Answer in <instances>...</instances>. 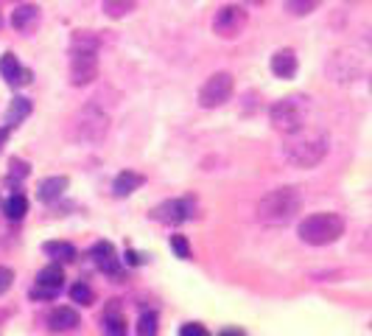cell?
I'll return each instance as SVG.
<instances>
[{
  "label": "cell",
  "mask_w": 372,
  "mask_h": 336,
  "mask_svg": "<svg viewBox=\"0 0 372 336\" xmlns=\"http://www.w3.org/2000/svg\"><path fill=\"white\" fill-rule=\"evenodd\" d=\"M233 90H235V79H233L230 73H213V76L199 87V107L216 109V107H222V104L230 101Z\"/></svg>",
  "instance_id": "obj_5"
},
{
  "label": "cell",
  "mask_w": 372,
  "mask_h": 336,
  "mask_svg": "<svg viewBox=\"0 0 372 336\" xmlns=\"http://www.w3.org/2000/svg\"><path fill=\"white\" fill-rule=\"evenodd\" d=\"M3 211H6V219L20 222V219H26V213H29V199H26L23 194H12V197L6 199V205H3Z\"/></svg>",
  "instance_id": "obj_21"
},
{
  "label": "cell",
  "mask_w": 372,
  "mask_h": 336,
  "mask_svg": "<svg viewBox=\"0 0 372 336\" xmlns=\"http://www.w3.org/2000/svg\"><path fill=\"white\" fill-rule=\"evenodd\" d=\"M191 202L188 199H165L162 205H157L151 211V219H157L160 224H168V227H176L182 224L185 219H191Z\"/></svg>",
  "instance_id": "obj_9"
},
{
  "label": "cell",
  "mask_w": 372,
  "mask_h": 336,
  "mask_svg": "<svg viewBox=\"0 0 372 336\" xmlns=\"http://www.w3.org/2000/svg\"><path fill=\"white\" fill-rule=\"evenodd\" d=\"M42 252L48 255V258H54L56 264H68V261H73L76 258V247L73 244H68V241H48V244H42Z\"/></svg>",
  "instance_id": "obj_19"
},
{
  "label": "cell",
  "mask_w": 372,
  "mask_h": 336,
  "mask_svg": "<svg viewBox=\"0 0 372 336\" xmlns=\"http://www.w3.org/2000/svg\"><path fill=\"white\" fill-rule=\"evenodd\" d=\"M65 191H68V177H48L40 183L37 197H40V202H56Z\"/></svg>",
  "instance_id": "obj_17"
},
{
  "label": "cell",
  "mask_w": 372,
  "mask_h": 336,
  "mask_svg": "<svg viewBox=\"0 0 372 336\" xmlns=\"http://www.w3.org/2000/svg\"><path fill=\"white\" fill-rule=\"evenodd\" d=\"M224 336H241V333H224Z\"/></svg>",
  "instance_id": "obj_33"
},
{
  "label": "cell",
  "mask_w": 372,
  "mask_h": 336,
  "mask_svg": "<svg viewBox=\"0 0 372 336\" xmlns=\"http://www.w3.org/2000/svg\"><path fill=\"white\" fill-rule=\"evenodd\" d=\"M9 132H12L9 126H0V148L6 146V140H9Z\"/></svg>",
  "instance_id": "obj_31"
},
{
  "label": "cell",
  "mask_w": 372,
  "mask_h": 336,
  "mask_svg": "<svg viewBox=\"0 0 372 336\" xmlns=\"http://www.w3.org/2000/svg\"><path fill=\"white\" fill-rule=\"evenodd\" d=\"M300 208H302V197L297 188H277L258 202V219L269 227H280V224H288L300 213Z\"/></svg>",
  "instance_id": "obj_1"
},
{
  "label": "cell",
  "mask_w": 372,
  "mask_h": 336,
  "mask_svg": "<svg viewBox=\"0 0 372 336\" xmlns=\"http://www.w3.org/2000/svg\"><path fill=\"white\" fill-rule=\"evenodd\" d=\"M247 12L244 6H222L213 17V34H219L222 40H235L244 26H247Z\"/></svg>",
  "instance_id": "obj_7"
},
{
  "label": "cell",
  "mask_w": 372,
  "mask_h": 336,
  "mask_svg": "<svg viewBox=\"0 0 372 336\" xmlns=\"http://www.w3.org/2000/svg\"><path fill=\"white\" fill-rule=\"evenodd\" d=\"M0 76H3L12 87H26V84H31V70L23 68V65L17 62L15 54H3V59H0Z\"/></svg>",
  "instance_id": "obj_12"
},
{
  "label": "cell",
  "mask_w": 372,
  "mask_h": 336,
  "mask_svg": "<svg viewBox=\"0 0 372 336\" xmlns=\"http://www.w3.org/2000/svg\"><path fill=\"white\" fill-rule=\"evenodd\" d=\"M37 23H40V9H37L34 3H23V6H17V9L12 12V26H15V31L29 34V31L37 29Z\"/></svg>",
  "instance_id": "obj_14"
},
{
  "label": "cell",
  "mask_w": 372,
  "mask_h": 336,
  "mask_svg": "<svg viewBox=\"0 0 372 336\" xmlns=\"http://www.w3.org/2000/svg\"><path fill=\"white\" fill-rule=\"evenodd\" d=\"M171 250H173L182 261L191 258V247H188V238H185V236H171Z\"/></svg>",
  "instance_id": "obj_26"
},
{
  "label": "cell",
  "mask_w": 372,
  "mask_h": 336,
  "mask_svg": "<svg viewBox=\"0 0 372 336\" xmlns=\"http://www.w3.org/2000/svg\"><path fill=\"white\" fill-rule=\"evenodd\" d=\"M272 73H274L277 79H291V76L297 73V56H294V51H288V48L277 51V54L272 56Z\"/></svg>",
  "instance_id": "obj_16"
},
{
  "label": "cell",
  "mask_w": 372,
  "mask_h": 336,
  "mask_svg": "<svg viewBox=\"0 0 372 336\" xmlns=\"http://www.w3.org/2000/svg\"><path fill=\"white\" fill-rule=\"evenodd\" d=\"M93 261H95V266L104 272V275H112V277H121V258H118V252H115V247L109 244V241H98L95 247H93Z\"/></svg>",
  "instance_id": "obj_11"
},
{
  "label": "cell",
  "mask_w": 372,
  "mask_h": 336,
  "mask_svg": "<svg viewBox=\"0 0 372 336\" xmlns=\"http://www.w3.org/2000/svg\"><path fill=\"white\" fill-rule=\"evenodd\" d=\"M319 3H322V0H286V12L294 15V17H305V15L316 12Z\"/></svg>",
  "instance_id": "obj_22"
},
{
  "label": "cell",
  "mask_w": 372,
  "mask_h": 336,
  "mask_svg": "<svg viewBox=\"0 0 372 336\" xmlns=\"http://www.w3.org/2000/svg\"><path fill=\"white\" fill-rule=\"evenodd\" d=\"M79 311L76 308H70V305H59V308H54L51 311V316H48V328L54 330V333H62V330H73V328H79Z\"/></svg>",
  "instance_id": "obj_13"
},
{
  "label": "cell",
  "mask_w": 372,
  "mask_h": 336,
  "mask_svg": "<svg viewBox=\"0 0 372 336\" xmlns=\"http://www.w3.org/2000/svg\"><path fill=\"white\" fill-rule=\"evenodd\" d=\"M140 6V0H104V15L112 20H121L126 15H132Z\"/></svg>",
  "instance_id": "obj_20"
},
{
  "label": "cell",
  "mask_w": 372,
  "mask_h": 336,
  "mask_svg": "<svg viewBox=\"0 0 372 336\" xmlns=\"http://www.w3.org/2000/svg\"><path fill=\"white\" fill-rule=\"evenodd\" d=\"M65 286V272L59 264H51L45 266L40 275H37V289H34V297H42V300H54Z\"/></svg>",
  "instance_id": "obj_10"
},
{
  "label": "cell",
  "mask_w": 372,
  "mask_h": 336,
  "mask_svg": "<svg viewBox=\"0 0 372 336\" xmlns=\"http://www.w3.org/2000/svg\"><path fill=\"white\" fill-rule=\"evenodd\" d=\"M31 115V101L29 98H12V104H9V109H6V126L9 129H15V126H20L26 118Z\"/></svg>",
  "instance_id": "obj_18"
},
{
  "label": "cell",
  "mask_w": 372,
  "mask_h": 336,
  "mask_svg": "<svg viewBox=\"0 0 372 336\" xmlns=\"http://www.w3.org/2000/svg\"><path fill=\"white\" fill-rule=\"evenodd\" d=\"M179 336H210V333H208L205 325H199V322H188V325H182V328H179Z\"/></svg>",
  "instance_id": "obj_28"
},
{
  "label": "cell",
  "mask_w": 372,
  "mask_h": 336,
  "mask_svg": "<svg viewBox=\"0 0 372 336\" xmlns=\"http://www.w3.org/2000/svg\"><path fill=\"white\" fill-rule=\"evenodd\" d=\"M104 328H107V333H109V336H126V319H123L118 311L107 314V319H104Z\"/></svg>",
  "instance_id": "obj_24"
},
{
  "label": "cell",
  "mask_w": 372,
  "mask_h": 336,
  "mask_svg": "<svg viewBox=\"0 0 372 336\" xmlns=\"http://www.w3.org/2000/svg\"><path fill=\"white\" fill-rule=\"evenodd\" d=\"M107 129H109V118H107L98 107H84V109H82V115H79V121H76V135H79V140L98 143V140H104Z\"/></svg>",
  "instance_id": "obj_6"
},
{
  "label": "cell",
  "mask_w": 372,
  "mask_h": 336,
  "mask_svg": "<svg viewBox=\"0 0 372 336\" xmlns=\"http://www.w3.org/2000/svg\"><path fill=\"white\" fill-rule=\"evenodd\" d=\"M252 6H263V3H269V0H249Z\"/></svg>",
  "instance_id": "obj_32"
},
{
  "label": "cell",
  "mask_w": 372,
  "mask_h": 336,
  "mask_svg": "<svg viewBox=\"0 0 372 336\" xmlns=\"http://www.w3.org/2000/svg\"><path fill=\"white\" fill-rule=\"evenodd\" d=\"M134 330H137V336H157V314L154 311H143Z\"/></svg>",
  "instance_id": "obj_23"
},
{
  "label": "cell",
  "mask_w": 372,
  "mask_h": 336,
  "mask_svg": "<svg viewBox=\"0 0 372 336\" xmlns=\"http://www.w3.org/2000/svg\"><path fill=\"white\" fill-rule=\"evenodd\" d=\"M269 118H272V126H274L280 135L288 137V135L305 129V121H308V98H305V96L280 98L277 104H272Z\"/></svg>",
  "instance_id": "obj_4"
},
{
  "label": "cell",
  "mask_w": 372,
  "mask_h": 336,
  "mask_svg": "<svg viewBox=\"0 0 372 336\" xmlns=\"http://www.w3.org/2000/svg\"><path fill=\"white\" fill-rule=\"evenodd\" d=\"M126 264H129V266H140V255L129 250V252H126Z\"/></svg>",
  "instance_id": "obj_30"
},
{
  "label": "cell",
  "mask_w": 372,
  "mask_h": 336,
  "mask_svg": "<svg viewBox=\"0 0 372 336\" xmlns=\"http://www.w3.org/2000/svg\"><path fill=\"white\" fill-rule=\"evenodd\" d=\"M9 168H12V171H9V177H12V180H17V177H20V180H26V177H29V171H31L29 162H26V160H17V157L9 162Z\"/></svg>",
  "instance_id": "obj_27"
},
{
  "label": "cell",
  "mask_w": 372,
  "mask_h": 336,
  "mask_svg": "<svg viewBox=\"0 0 372 336\" xmlns=\"http://www.w3.org/2000/svg\"><path fill=\"white\" fill-rule=\"evenodd\" d=\"M98 76V59L95 51H84V48H73L70 54V84L73 87H84Z\"/></svg>",
  "instance_id": "obj_8"
},
{
  "label": "cell",
  "mask_w": 372,
  "mask_h": 336,
  "mask_svg": "<svg viewBox=\"0 0 372 336\" xmlns=\"http://www.w3.org/2000/svg\"><path fill=\"white\" fill-rule=\"evenodd\" d=\"M286 160L297 168H313L325 154H327V137L322 132H294L286 140Z\"/></svg>",
  "instance_id": "obj_2"
},
{
  "label": "cell",
  "mask_w": 372,
  "mask_h": 336,
  "mask_svg": "<svg viewBox=\"0 0 372 336\" xmlns=\"http://www.w3.org/2000/svg\"><path fill=\"white\" fill-rule=\"evenodd\" d=\"M143 174H137V171H121L118 177H115V183H112V194L118 197V199H123V197H129V194H134L137 188H143Z\"/></svg>",
  "instance_id": "obj_15"
},
{
  "label": "cell",
  "mask_w": 372,
  "mask_h": 336,
  "mask_svg": "<svg viewBox=\"0 0 372 336\" xmlns=\"http://www.w3.org/2000/svg\"><path fill=\"white\" fill-rule=\"evenodd\" d=\"M369 87H372V76H369Z\"/></svg>",
  "instance_id": "obj_34"
},
{
  "label": "cell",
  "mask_w": 372,
  "mask_h": 336,
  "mask_svg": "<svg viewBox=\"0 0 372 336\" xmlns=\"http://www.w3.org/2000/svg\"><path fill=\"white\" fill-rule=\"evenodd\" d=\"M297 236H300V241H305L311 247H327L344 236V219L339 213H330V211L313 213V216L300 222Z\"/></svg>",
  "instance_id": "obj_3"
},
{
  "label": "cell",
  "mask_w": 372,
  "mask_h": 336,
  "mask_svg": "<svg viewBox=\"0 0 372 336\" xmlns=\"http://www.w3.org/2000/svg\"><path fill=\"white\" fill-rule=\"evenodd\" d=\"M70 297H73V303H79V305H90V303L95 300V294H93V289H90L87 283H73V286H70Z\"/></svg>",
  "instance_id": "obj_25"
},
{
  "label": "cell",
  "mask_w": 372,
  "mask_h": 336,
  "mask_svg": "<svg viewBox=\"0 0 372 336\" xmlns=\"http://www.w3.org/2000/svg\"><path fill=\"white\" fill-rule=\"evenodd\" d=\"M12 280H15V272L9 266H0V294L12 289Z\"/></svg>",
  "instance_id": "obj_29"
}]
</instances>
